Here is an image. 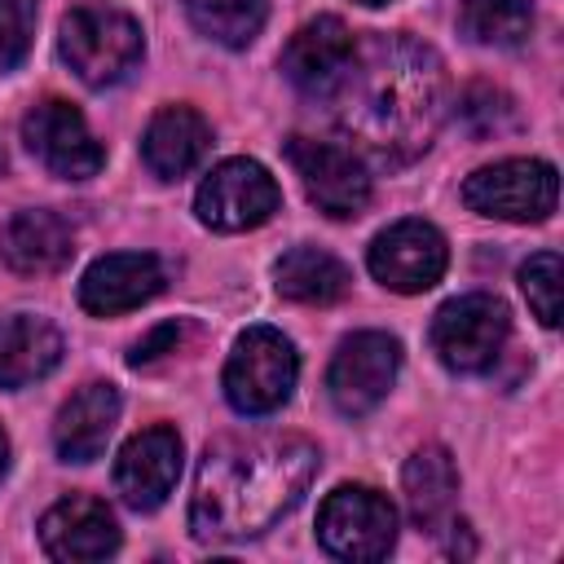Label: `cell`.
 <instances>
[{
  "mask_svg": "<svg viewBox=\"0 0 564 564\" xmlns=\"http://www.w3.org/2000/svg\"><path fill=\"white\" fill-rule=\"evenodd\" d=\"M278 203H282V189L256 159H225L198 185L194 212L207 229L242 234V229L264 225L278 212Z\"/></svg>",
  "mask_w": 564,
  "mask_h": 564,
  "instance_id": "9",
  "label": "cell"
},
{
  "mask_svg": "<svg viewBox=\"0 0 564 564\" xmlns=\"http://www.w3.org/2000/svg\"><path fill=\"white\" fill-rule=\"evenodd\" d=\"M357 4H388V0H357Z\"/></svg>",
  "mask_w": 564,
  "mask_h": 564,
  "instance_id": "30",
  "label": "cell"
},
{
  "mask_svg": "<svg viewBox=\"0 0 564 564\" xmlns=\"http://www.w3.org/2000/svg\"><path fill=\"white\" fill-rule=\"evenodd\" d=\"M40 542L53 560L88 564V560H106V555L119 551V524H115V511L101 498L70 494V498H62L44 511Z\"/></svg>",
  "mask_w": 564,
  "mask_h": 564,
  "instance_id": "15",
  "label": "cell"
},
{
  "mask_svg": "<svg viewBox=\"0 0 564 564\" xmlns=\"http://www.w3.org/2000/svg\"><path fill=\"white\" fill-rule=\"evenodd\" d=\"M176 476H181V436L163 423L137 432L115 458V489L132 511L163 507Z\"/></svg>",
  "mask_w": 564,
  "mask_h": 564,
  "instance_id": "14",
  "label": "cell"
},
{
  "mask_svg": "<svg viewBox=\"0 0 564 564\" xmlns=\"http://www.w3.org/2000/svg\"><path fill=\"white\" fill-rule=\"evenodd\" d=\"M185 322H163V326H154L145 339H137L132 344V352H128V361L132 366H150V361H159V357H167V352H176V344L185 339Z\"/></svg>",
  "mask_w": 564,
  "mask_h": 564,
  "instance_id": "28",
  "label": "cell"
},
{
  "mask_svg": "<svg viewBox=\"0 0 564 564\" xmlns=\"http://www.w3.org/2000/svg\"><path fill=\"white\" fill-rule=\"evenodd\" d=\"M335 119L361 159L379 167H405L441 132L445 119V66L410 35H370L352 44L348 70L330 93Z\"/></svg>",
  "mask_w": 564,
  "mask_h": 564,
  "instance_id": "1",
  "label": "cell"
},
{
  "mask_svg": "<svg viewBox=\"0 0 564 564\" xmlns=\"http://www.w3.org/2000/svg\"><path fill=\"white\" fill-rule=\"evenodd\" d=\"M62 361V335L48 317L13 313L0 322V388H26Z\"/></svg>",
  "mask_w": 564,
  "mask_h": 564,
  "instance_id": "20",
  "label": "cell"
},
{
  "mask_svg": "<svg viewBox=\"0 0 564 564\" xmlns=\"http://www.w3.org/2000/svg\"><path fill=\"white\" fill-rule=\"evenodd\" d=\"M467 40L476 44H494V48H511L529 35L533 26V4L529 0H463L458 13Z\"/></svg>",
  "mask_w": 564,
  "mask_h": 564,
  "instance_id": "24",
  "label": "cell"
},
{
  "mask_svg": "<svg viewBox=\"0 0 564 564\" xmlns=\"http://www.w3.org/2000/svg\"><path fill=\"white\" fill-rule=\"evenodd\" d=\"M397 366H401V344L392 335H383V330L348 335L339 344V352L330 357V370H326V392H330L335 410L348 419L370 414L388 397Z\"/></svg>",
  "mask_w": 564,
  "mask_h": 564,
  "instance_id": "10",
  "label": "cell"
},
{
  "mask_svg": "<svg viewBox=\"0 0 564 564\" xmlns=\"http://www.w3.org/2000/svg\"><path fill=\"white\" fill-rule=\"evenodd\" d=\"M507 330H511L507 304L498 295L471 291V295H458V300L436 308V317H432V348H436V357L449 370L480 375V370H489L498 361V352L507 344Z\"/></svg>",
  "mask_w": 564,
  "mask_h": 564,
  "instance_id": "6",
  "label": "cell"
},
{
  "mask_svg": "<svg viewBox=\"0 0 564 564\" xmlns=\"http://www.w3.org/2000/svg\"><path fill=\"white\" fill-rule=\"evenodd\" d=\"M22 141H26V150H31L53 176H62V181H88V176H97L101 163H106L101 141L88 132L84 115H79L70 101H62V97H44V101H35V106L26 110V119H22Z\"/></svg>",
  "mask_w": 564,
  "mask_h": 564,
  "instance_id": "11",
  "label": "cell"
},
{
  "mask_svg": "<svg viewBox=\"0 0 564 564\" xmlns=\"http://www.w3.org/2000/svg\"><path fill=\"white\" fill-rule=\"evenodd\" d=\"M317 542L335 560H352V564L383 560L397 542V511L370 485H339L335 494H326L317 511Z\"/></svg>",
  "mask_w": 564,
  "mask_h": 564,
  "instance_id": "5",
  "label": "cell"
},
{
  "mask_svg": "<svg viewBox=\"0 0 564 564\" xmlns=\"http://www.w3.org/2000/svg\"><path fill=\"white\" fill-rule=\"evenodd\" d=\"M560 282H564V269L555 251H538L520 269V291L542 326H560Z\"/></svg>",
  "mask_w": 564,
  "mask_h": 564,
  "instance_id": "26",
  "label": "cell"
},
{
  "mask_svg": "<svg viewBox=\"0 0 564 564\" xmlns=\"http://www.w3.org/2000/svg\"><path fill=\"white\" fill-rule=\"evenodd\" d=\"M273 278H278V295L295 304H335L352 286V273L344 269V260H335L322 247H291L273 264Z\"/></svg>",
  "mask_w": 564,
  "mask_h": 564,
  "instance_id": "22",
  "label": "cell"
},
{
  "mask_svg": "<svg viewBox=\"0 0 564 564\" xmlns=\"http://www.w3.org/2000/svg\"><path fill=\"white\" fill-rule=\"evenodd\" d=\"M317 463V445L304 436H225L207 445L189 498L194 538H260L304 498Z\"/></svg>",
  "mask_w": 564,
  "mask_h": 564,
  "instance_id": "2",
  "label": "cell"
},
{
  "mask_svg": "<svg viewBox=\"0 0 564 564\" xmlns=\"http://www.w3.org/2000/svg\"><path fill=\"white\" fill-rule=\"evenodd\" d=\"M286 159L308 194V203L335 220L357 216L370 203V176L352 145L322 141V137H291Z\"/></svg>",
  "mask_w": 564,
  "mask_h": 564,
  "instance_id": "8",
  "label": "cell"
},
{
  "mask_svg": "<svg viewBox=\"0 0 564 564\" xmlns=\"http://www.w3.org/2000/svg\"><path fill=\"white\" fill-rule=\"evenodd\" d=\"M207 145H212V123L194 106H163L141 137V159L159 181H176L203 163Z\"/></svg>",
  "mask_w": 564,
  "mask_h": 564,
  "instance_id": "17",
  "label": "cell"
},
{
  "mask_svg": "<svg viewBox=\"0 0 564 564\" xmlns=\"http://www.w3.org/2000/svg\"><path fill=\"white\" fill-rule=\"evenodd\" d=\"M401 489H405L410 520L427 533H441V524L454 511V494H458V467H454L449 449L445 445L414 449L405 471H401Z\"/></svg>",
  "mask_w": 564,
  "mask_h": 564,
  "instance_id": "21",
  "label": "cell"
},
{
  "mask_svg": "<svg viewBox=\"0 0 564 564\" xmlns=\"http://www.w3.org/2000/svg\"><path fill=\"white\" fill-rule=\"evenodd\" d=\"M35 35V0H0V75L13 70Z\"/></svg>",
  "mask_w": 564,
  "mask_h": 564,
  "instance_id": "27",
  "label": "cell"
},
{
  "mask_svg": "<svg viewBox=\"0 0 564 564\" xmlns=\"http://www.w3.org/2000/svg\"><path fill=\"white\" fill-rule=\"evenodd\" d=\"M57 48L84 84L106 88V84H119L141 62L145 44H141V22L132 13L110 4H75L62 18Z\"/></svg>",
  "mask_w": 564,
  "mask_h": 564,
  "instance_id": "3",
  "label": "cell"
},
{
  "mask_svg": "<svg viewBox=\"0 0 564 564\" xmlns=\"http://www.w3.org/2000/svg\"><path fill=\"white\" fill-rule=\"evenodd\" d=\"M370 273L401 295H419L441 282L449 264V247L436 225L427 220H397L370 242Z\"/></svg>",
  "mask_w": 564,
  "mask_h": 564,
  "instance_id": "12",
  "label": "cell"
},
{
  "mask_svg": "<svg viewBox=\"0 0 564 564\" xmlns=\"http://www.w3.org/2000/svg\"><path fill=\"white\" fill-rule=\"evenodd\" d=\"M463 198L480 216L529 225V220H546L555 212L560 176L542 159H502V163L471 172L463 185Z\"/></svg>",
  "mask_w": 564,
  "mask_h": 564,
  "instance_id": "7",
  "label": "cell"
},
{
  "mask_svg": "<svg viewBox=\"0 0 564 564\" xmlns=\"http://www.w3.org/2000/svg\"><path fill=\"white\" fill-rule=\"evenodd\" d=\"M163 291V264L150 251H115L88 264L79 278V304L93 317H115L128 313Z\"/></svg>",
  "mask_w": 564,
  "mask_h": 564,
  "instance_id": "16",
  "label": "cell"
},
{
  "mask_svg": "<svg viewBox=\"0 0 564 564\" xmlns=\"http://www.w3.org/2000/svg\"><path fill=\"white\" fill-rule=\"evenodd\" d=\"M352 31L339 22V18H313L304 22L286 48H282V75L304 93V97H317V101H330V93L339 88L344 70H348V57H352Z\"/></svg>",
  "mask_w": 564,
  "mask_h": 564,
  "instance_id": "13",
  "label": "cell"
},
{
  "mask_svg": "<svg viewBox=\"0 0 564 564\" xmlns=\"http://www.w3.org/2000/svg\"><path fill=\"white\" fill-rule=\"evenodd\" d=\"M119 423V392L115 383H84L62 410H57V423H53V445L66 463H93L110 432Z\"/></svg>",
  "mask_w": 564,
  "mask_h": 564,
  "instance_id": "18",
  "label": "cell"
},
{
  "mask_svg": "<svg viewBox=\"0 0 564 564\" xmlns=\"http://www.w3.org/2000/svg\"><path fill=\"white\" fill-rule=\"evenodd\" d=\"M70 251H75L70 247V225L57 212H44V207L18 212L4 229V264L22 278L57 273L70 260Z\"/></svg>",
  "mask_w": 564,
  "mask_h": 564,
  "instance_id": "19",
  "label": "cell"
},
{
  "mask_svg": "<svg viewBox=\"0 0 564 564\" xmlns=\"http://www.w3.org/2000/svg\"><path fill=\"white\" fill-rule=\"evenodd\" d=\"M295 375H300V357L291 339L273 326H251L238 335L220 383L238 414H273L278 405H286Z\"/></svg>",
  "mask_w": 564,
  "mask_h": 564,
  "instance_id": "4",
  "label": "cell"
},
{
  "mask_svg": "<svg viewBox=\"0 0 564 564\" xmlns=\"http://www.w3.org/2000/svg\"><path fill=\"white\" fill-rule=\"evenodd\" d=\"M4 471H9V436L0 427V480H4Z\"/></svg>",
  "mask_w": 564,
  "mask_h": 564,
  "instance_id": "29",
  "label": "cell"
},
{
  "mask_svg": "<svg viewBox=\"0 0 564 564\" xmlns=\"http://www.w3.org/2000/svg\"><path fill=\"white\" fill-rule=\"evenodd\" d=\"M454 115H458V123H463L471 137H498V132H507V128L516 123L511 97L498 93V88H489V84H471V88L458 97Z\"/></svg>",
  "mask_w": 564,
  "mask_h": 564,
  "instance_id": "25",
  "label": "cell"
},
{
  "mask_svg": "<svg viewBox=\"0 0 564 564\" xmlns=\"http://www.w3.org/2000/svg\"><path fill=\"white\" fill-rule=\"evenodd\" d=\"M185 13L198 35L225 48H247L269 18V0H185Z\"/></svg>",
  "mask_w": 564,
  "mask_h": 564,
  "instance_id": "23",
  "label": "cell"
}]
</instances>
